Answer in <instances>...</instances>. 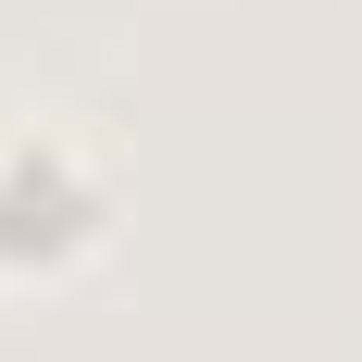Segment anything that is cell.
I'll use <instances>...</instances> for the list:
<instances>
[{
	"label": "cell",
	"instance_id": "cell-1",
	"mask_svg": "<svg viewBox=\"0 0 362 362\" xmlns=\"http://www.w3.org/2000/svg\"><path fill=\"white\" fill-rule=\"evenodd\" d=\"M112 187L63 125H13L0 138V275H63L75 250H100Z\"/></svg>",
	"mask_w": 362,
	"mask_h": 362
}]
</instances>
